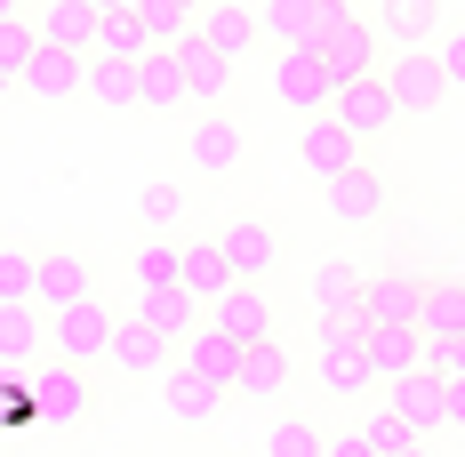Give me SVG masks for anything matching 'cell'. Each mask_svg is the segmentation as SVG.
Segmentation results:
<instances>
[{
    "mask_svg": "<svg viewBox=\"0 0 465 457\" xmlns=\"http://www.w3.org/2000/svg\"><path fill=\"white\" fill-rule=\"evenodd\" d=\"M313 369H322V393L361 402V393L377 385V369H370V321H361V313H329L322 329H313Z\"/></svg>",
    "mask_w": 465,
    "mask_h": 457,
    "instance_id": "cell-1",
    "label": "cell"
},
{
    "mask_svg": "<svg viewBox=\"0 0 465 457\" xmlns=\"http://www.w3.org/2000/svg\"><path fill=\"white\" fill-rule=\"evenodd\" d=\"M113 329H121V313H113L104 297H81V305L48 313V353H56V362H81V369H96L104 353H113Z\"/></svg>",
    "mask_w": 465,
    "mask_h": 457,
    "instance_id": "cell-2",
    "label": "cell"
},
{
    "mask_svg": "<svg viewBox=\"0 0 465 457\" xmlns=\"http://www.w3.org/2000/svg\"><path fill=\"white\" fill-rule=\"evenodd\" d=\"M345 8H353V0H265L257 25H265L273 48H322V33L345 16Z\"/></svg>",
    "mask_w": 465,
    "mask_h": 457,
    "instance_id": "cell-3",
    "label": "cell"
},
{
    "mask_svg": "<svg viewBox=\"0 0 465 457\" xmlns=\"http://www.w3.org/2000/svg\"><path fill=\"white\" fill-rule=\"evenodd\" d=\"M273 96L289 104V113H329V96H337V81H329V65H322V48H281L273 56Z\"/></svg>",
    "mask_w": 465,
    "mask_h": 457,
    "instance_id": "cell-4",
    "label": "cell"
},
{
    "mask_svg": "<svg viewBox=\"0 0 465 457\" xmlns=\"http://www.w3.org/2000/svg\"><path fill=\"white\" fill-rule=\"evenodd\" d=\"M385 73V89L401 113H433L441 96H450V73H441V48H401L393 65H377Z\"/></svg>",
    "mask_w": 465,
    "mask_h": 457,
    "instance_id": "cell-5",
    "label": "cell"
},
{
    "mask_svg": "<svg viewBox=\"0 0 465 457\" xmlns=\"http://www.w3.org/2000/svg\"><path fill=\"white\" fill-rule=\"evenodd\" d=\"M329 113H337V121H345L361 144L385 137V129L401 121V104H393V89H385V73H361V81H345V89L329 96Z\"/></svg>",
    "mask_w": 465,
    "mask_h": 457,
    "instance_id": "cell-6",
    "label": "cell"
},
{
    "mask_svg": "<svg viewBox=\"0 0 465 457\" xmlns=\"http://www.w3.org/2000/svg\"><path fill=\"white\" fill-rule=\"evenodd\" d=\"M377 41H385V33H377L370 16H353V8H345V16H337V25L322 33V65H329V81L345 89V81L377 73Z\"/></svg>",
    "mask_w": 465,
    "mask_h": 457,
    "instance_id": "cell-7",
    "label": "cell"
},
{
    "mask_svg": "<svg viewBox=\"0 0 465 457\" xmlns=\"http://www.w3.org/2000/svg\"><path fill=\"white\" fill-rule=\"evenodd\" d=\"M33 402H41L48 425H81V417L96 410V385H89L81 362H56V353H48V369L33 377Z\"/></svg>",
    "mask_w": 465,
    "mask_h": 457,
    "instance_id": "cell-8",
    "label": "cell"
},
{
    "mask_svg": "<svg viewBox=\"0 0 465 457\" xmlns=\"http://www.w3.org/2000/svg\"><path fill=\"white\" fill-rule=\"evenodd\" d=\"M385 410L401 417L410 433H433V425H450V377H433V369H410V377H393V385H385Z\"/></svg>",
    "mask_w": 465,
    "mask_h": 457,
    "instance_id": "cell-9",
    "label": "cell"
},
{
    "mask_svg": "<svg viewBox=\"0 0 465 457\" xmlns=\"http://www.w3.org/2000/svg\"><path fill=\"white\" fill-rule=\"evenodd\" d=\"M25 96H41V104H73V96H89V56L81 48H48L25 65V81H16Z\"/></svg>",
    "mask_w": 465,
    "mask_h": 457,
    "instance_id": "cell-10",
    "label": "cell"
},
{
    "mask_svg": "<svg viewBox=\"0 0 465 457\" xmlns=\"http://www.w3.org/2000/svg\"><path fill=\"white\" fill-rule=\"evenodd\" d=\"M297 161H305V169H313V177L329 184V177H345V169L361 161V137H353V129H345L337 113H313V121L297 129Z\"/></svg>",
    "mask_w": 465,
    "mask_h": 457,
    "instance_id": "cell-11",
    "label": "cell"
},
{
    "mask_svg": "<svg viewBox=\"0 0 465 457\" xmlns=\"http://www.w3.org/2000/svg\"><path fill=\"white\" fill-rule=\"evenodd\" d=\"M96 297V265L81 249H41V281H33V305L41 313H64V305H81Z\"/></svg>",
    "mask_w": 465,
    "mask_h": 457,
    "instance_id": "cell-12",
    "label": "cell"
},
{
    "mask_svg": "<svg viewBox=\"0 0 465 457\" xmlns=\"http://www.w3.org/2000/svg\"><path fill=\"white\" fill-rule=\"evenodd\" d=\"M217 241H225L232 281H273V265H281V233L265 225V217H232Z\"/></svg>",
    "mask_w": 465,
    "mask_h": 457,
    "instance_id": "cell-13",
    "label": "cell"
},
{
    "mask_svg": "<svg viewBox=\"0 0 465 457\" xmlns=\"http://www.w3.org/2000/svg\"><path fill=\"white\" fill-rule=\"evenodd\" d=\"M193 33H201V41L217 48V56H232V65H241L249 48L265 41V25H257V8H241V0H209V8L193 16Z\"/></svg>",
    "mask_w": 465,
    "mask_h": 457,
    "instance_id": "cell-14",
    "label": "cell"
},
{
    "mask_svg": "<svg viewBox=\"0 0 465 457\" xmlns=\"http://www.w3.org/2000/svg\"><path fill=\"white\" fill-rule=\"evenodd\" d=\"M209 321H217L225 337H241V345H257V337H273V297H265V281H232L225 297L209 305Z\"/></svg>",
    "mask_w": 465,
    "mask_h": 457,
    "instance_id": "cell-15",
    "label": "cell"
},
{
    "mask_svg": "<svg viewBox=\"0 0 465 457\" xmlns=\"http://www.w3.org/2000/svg\"><path fill=\"white\" fill-rule=\"evenodd\" d=\"M370 369H377V385L425 369V329L418 321H370Z\"/></svg>",
    "mask_w": 465,
    "mask_h": 457,
    "instance_id": "cell-16",
    "label": "cell"
},
{
    "mask_svg": "<svg viewBox=\"0 0 465 457\" xmlns=\"http://www.w3.org/2000/svg\"><path fill=\"white\" fill-rule=\"evenodd\" d=\"M177 369H193V377H209V385L232 393V377H241V337H225L217 321H201L185 345H177Z\"/></svg>",
    "mask_w": 465,
    "mask_h": 457,
    "instance_id": "cell-17",
    "label": "cell"
},
{
    "mask_svg": "<svg viewBox=\"0 0 465 457\" xmlns=\"http://www.w3.org/2000/svg\"><path fill=\"white\" fill-rule=\"evenodd\" d=\"M329 217L337 225H377L385 217V177H377L370 161H353L345 177H329Z\"/></svg>",
    "mask_w": 465,
    "mask_h": 457,
    "instance_id": "cell-18",
    "label": "cell"
},
{
    "mask_svg": "<svg viewBox=\"0 0 465 457\" xmlns=\"http://www.w3.org/2000/svg\"><path fill=\"white\" fill-rule=\"evenodd\" d=\"M169 353H177V345H169V337H161V329H153V321H121V329H113V353H104V362L121 369V377H161V369H169Z\"/></svg>",
    "mask_w": 465,
    "mask_h": 457,
    "instance_id": "cell-19",
    "label": "cell"
},
{
    "mask_svg": "<svg viewBox=\"0 0 465 457\" xmlns=\"http://www.w3.org/2000/svg\"><path fill=\"white\" fill-rule=\"evenodd\" d=\"M96 0H41L33 8V25H41V41L48 48H81V56H96Z\"/></svg>",
    "mask_w": 465,
    "mask_h": 457,
    "instance_id": "cell-20",
    "label": "cell"
},
{
    "mask_svg": "<svg viewBox=\"0 0 465 457\" xmlns=\"http://www.w3.org/2000/svg\"><path fill=\"white\" fill-rule=\"evenodd\" d=\"M418 305H425V281L401 273V265L361 281V321H418Z\"/></svg>",
    "mask_w": 465,
    "mask_h": 457,
    "instance_id": "cell-21",
    "label": "cell"
},
{
    "mask_svg": "<svg viewBox=\"0 0 465 457\" xmlns=\"http://www.w3.org/2000/svg\"><path fill=\"white\" fill-rule=\"evenodd\" d=\"M232 393H241V402H281V393H289V353H281V337L241 345V377H232Z\"/></svg>",
    "mask_w": 465,
    "mask_h": 457,
    "instance_id": "cell-22",
    "label": "cell"
},
{
    "mask_svg": "<svg viewBox=\"0 0 465 457\" xmlns=\"http://www.w3.org/2000/svg\"><path fill=\"white\" fill-rule=\"evenodd\" d=\"M137 321H153L169 345H185L193 329L209 321V305H201V297H185V289H137Z\"/></svg>",
    "mask_w": 465,
    "mask_h": 457,
    "instance_id": "cell-23",
    "label": "cell"
},
{
    "mask_svg": "<svg viewBox=\"0 0 465 457\" xmlns=\"http://www.w3.org/2000/svg\"><path fill=\"white\" fill-rule=\"evenodd\" d=\"M185 161H193V169H209V177H225L232 161H241V129H232L225 113H201V121L185 129Z\"/></svg>",
    "mask_w": 465,
    "mask_h": 457,
    "instance_id": "cell-24",
    "label": "cell"
},
{
    "mask_svg": "<svg viewBox=\"0 0 465 457\" xmlns=\"http://www.w3.org/2000/svg\"><path fill=\"white\" fill-rule=\"evenodd\" d=\"M177 65H185L193 104H217V96L232 89V56H217V48L201 41V33H185V41H177Z\"/></svg>",
    "mask_w": 465,
    "mask_h": 457,
    "instance_id": "cell-25",
    "label": "cell"
},
{
    "mask_svg": "<svg viewBox=\"0 0 465 457\" xmlns=\"http://www.w3.org/2000/svg\"><path fill=\"white\" fill-rule=\"evenodd\" d=\"M433 25H441V0H377V33L393 48H433Z\"/></svg>",
    "mask_w": 465,
    "mask_h": 457,
    "instance_id": "cell-26",
    "label": "cell"
},
{
    "mask_svg": "<svg viewBox=\"0 0 465 457\" xmlns=\"http://www.w3.org/2000/svg\"><path fill=\"white\" fill-rule=\"evenodd\" d=\"M48 353V321L41 305H0V369H25Z\"/></svg>",
    "mask_w": 465,
    "mask_h": 457,
    "instance_id": "cell-27",
    "label": "cell"
},
{
    "mask_svg": "<svg viewBox=\"0 0 465 457\" xmlns=\"http://www.w3.org/2000/svg\"><path fill=\"white\" fill-rule=\"evenodd\" d=\"M89 96L104 104V113H129V104H144L137 56H89Z\"/></svg>",
    "mask_w": 465,
    "mask_h": 457,
    "instance_id": "cell-28",
    "label": "cell"
},
{
    "mask_svg": "<svg viewBox=\"0 0 465 457\" xmlns=\"http://www.w3.org/2000/svg\"><path fill=\"white\" fill-rule=\"evenodd\" d=\"M361 281L370 273H353V265H345V257H322V265H313V281H305V297H313V313H361Z\"/></svg>",
    "mask_w": 465,
    "mask_h": 457,
    "instance_id": "cell-29",
    "label": "cell"
},
{
    "mask_svg": "<svg viewBox=\"0 0 465 457\" xmlns=\"http://www.w3.org/2000/svg\"><path fill=\"white\" fill-rule=\"evenodd\" d=\"M418 329H425V337H465V281L458 273H433V281H425Z\"/></svg>",
    "mask_w": 465,
    "mask_h": 457,
    "instance_id": "cell-30",
    "label": "cell"
},
{
    "mask_svg": "<svg viewBox=\"0 0 465 457\" xmlns=\"http://www.w3.org/2000/svg\"><path fill=\"white\" fill-rule=\"evenodd\" d=\"M137 73H144V104H153V113H177V104H193L177 48H144V56H137Z\"/></svg>",
    "mask_w": 465,
    "mask_h": 457,
    "instance_id": "cell-31",
    "label": "cell"
},
{
    "mask_svg": "<svg viewBox=\"0 0 465 457\" xmlns=\"http://www.w3.org/2000/svg\"><path fill=\"white\" fill-rule=\"evenodd\" d=\"M232 289V265H225V241H185V297L217 305Z\"/></svg>",
    "mask_w": 465,
    "mask_h": 457,
    "instance_id": "cell-32",
    "label": "cell"
},
{
    "mask_svg": "<svg viewBox=\"0 0 465 457\" xmlns=\"http://www.w3.org/2000/svg\"><path fill=\"white\" fill-rule=\"evenodd\" d=\"M217 410H225V385H209V377H193V369L169 377V417H177V425H209Z\"/></svg>",
    "mask_w": 465,
    "mask_h": 457,
    "instance_id": "cell-33",
    "label": "cell"
},
{
    "mask_svg": "<svg viewBox=\"0 0 465 457\" xmlns=\"http://www.w3.org/2000/svg\"><path fill=\"white\" fill-rule=\"evenodd\" d=\"M153 48V33H144L137 8H104L96 16V56H144Z\"/></svg>",
    "mask_w": 465,
    "mask_h": 457,
    "instance_id": "cell-34",
    "label": "cell"
},
{
    "mask_svg": "<svg viewBox=\"0 0 465 457\" xmlns=\"http://www.w3.org/2000/svg\"><path fill=\"white\" fill-rule=\"evenodd\" d=\"M265 457H329V433H322L305 410H289L273 433H265Z\"/></svg>",
    "mask_w": 465,
    "mask_h": 457,
    "instance_id": "cell-35",
    "label": "cell"
},
{
    "mask_svg": "<svg viewBox=\"0 0 465 457\" xmlns=\"http://www.w3.org/2000/svg\"><path fill=\"white\" fill-rule=\"evenodd\" d=\"M137 289H185V241H144L137 249Z\"/></svg>",
    "mask_w": 465,
    "mask_h": 457,
    "instance_id": "cell-36",
    "label": "cell"
},
{
    "mask_svg": "<svg viewBox=\"0 0 465 457\" xmlns=\"http://www.w3.org/2000/svg\"><path fill=\"white\" fill-rule=\"evenodd\" d=\"M129 8L144 16V33H153V48H177V41L193 33V16H201V8H185V0H129Z\"/></svg>",
    "mask_w": 465,
    "mask_h": 457,
    "instance_id": "cell-37",
    "label": "cell"
},
{
    "mask_svg": "<svg viewBox=\"0 0 465 457\" xmlns=\"http://www.w3.org/2000/svg\"><path fill=\"white\" fill-rule=\"evenodd\" d=\"M33 56H41V25H33V16H0V73L25 81Z\"/></svg>",
    "mask_w": 465,
    "mask_h": 457,
    "instance_id": "cell-38",
    "label": "cell"
},
{
    "mask_svg": "<svg viewBox=\"0 0 465 457\" xmlns=\"http://www.w3.org/2000/svg\"><path fill=\"white\" fill-rule=\"evenodd\" d=\"M41 281V249H0V305H33Z\"/></svg>",
    "mask_w": 465,
    "mask_h": 457,
    "instance_id": "cell-39",
    "label": "cell"
},
{
    "mask_svg": "<svg viewBox=\"0 0 465 457\" xmlns=\"http://www.w3.org/2000/svg\"><path fill=\"white\" fill-rule=\"evenodd\" d=\"M361 433H370V450H377V457H401L410 442H425V433H410L393 410H370V417H361Z\"/></svg>",
    "mask_w": 465,
    "mask_h": 457,
    "instance_id": "cell-40",
    "label": "cell"
},
{
    "mask_svg": "<svg viewBox=\"0 0 465 457\" xmlns=\"http://www.w3.org/2000/svg\"><path fill=\"white\" fill-rule=\"evenodd\" d=\"M137 217H144V225H177V217H185V193H177V184H144Z\"/></svg>",
    "mask_w": 465,
    "mask_h": 457,
    "instance_id": "cell-41",
    "label": "cell"
},
{
    "mask_svg": "<svg viewBox=\"0 0 465 457\" xmlns=\"http://www.w3.org/2000/svg\"><path fill=\"white\" fill-rule=\"evenodd\" d=\"M433 48H441V73H450V89H465V25H458V33H441Z\"/></svg>",
    "mask_w": 465,
    "mask_h": 457,
    "instance_id": "cell-42",
    "label": "cell"
},
{
    "mask_svg": "<svg viewBox=\"0 0 465 457\" xmlns=\"http://www.w3.org/2000/svg\"><path fill=\"white\" fill-rule=\"evenodd\" d=\"M329 457H377V450H370V433L353 425V433H337V442H329Z\"/></svg>",
    "mask_w": 465,
    "mask_h": 457,
    "instance_id": "cell-43",
    "label": "cell"
},
{
    "mask_svg": "<svg viewBox=\"0 0 465 457\" xmlns=\"http://www.w3.org/2000/svg\"><path fill=\"white\" fill-rule=\"evenodd\" d=\"M450 425L465 433V377H450Z\"/></svg>",
    "mask_w": 465,
    "mask_h": 457,
    "instance_id": "cell-44",
    "label": "cell"
},
{
    "mask_svg": "<svg viewBox=\"0 0 465 457\" xmlns=\"http://www.w3.org/2000/svg\"><path fill=\"white\" fill-rule=\"evenodd\" d=\"M25 8H33V0H0V16H25Z\"/></svg>",
    "mask_w": 465,
    "mask_h": 457,
    "instance_id": "cell-45",
    "label": "cell"
},
{
    "mask_svg": "<svg viewBox=\"0 0 465 457\" xmlns=\"http://www.w3.org/2000/svg\"><path fill=\"white\" fill-rule=\"evenodd\" d=\"M401 457H433V450H425V442H410V450H401Z\"/></svg>",
    "mask_w": 465,
    "mask_h": 457,
    "instance_id": "cell-46",
    "label": "cell"
},
{
    "mask_svg": "<svg viewBox=\"0 0 465 457\" xmlns=\"http://www.w3.org/2000/svg\"><path fill=\"white\" fill-rule=\"evenodd\" d=\"M96 8H129V0H96Z\"/></svg>",
    "mask_w": 465,
    "mask_h": 457,
    "instance_id": "cell-47",
    "label": "cell"
},
{
    "mask_svg": "<svg viewBox=\"0 0 465 457\" xmlns=\"http://www.w3.org/2000/svg\"><path fill=\"white\" fill-rule=\"evenodd\" d=\"M8 89H16V81H8V73H0V96H8Z\"/></svg>",
    "mask_w": 465,
    "mask_h": 457,
    "instance_id": "cell-48",
    "label": "cell"
},
{
    "mask_svg": "<svg viewBox=\"0 0 465 457\" xmlns=\"http://www.w3.org/2000/svg\"><path fill=\"white\" fill-rule=\"evenodd\" d=\"M185 8H209V0H185Z\"/></svg>",
    "mask_w": 465,
    "mask_h": 457,
    "instance_id": "cell-49",
    "label": "cell"
},
{
    "mask_svg": "<svg viewBox=\"0 0 465 457\" xmlns=\"http://www.w3.org/2000/svg\"><path fill=\"white\" fill-rule=\"evenodd\" d=\"M33 8H41V0H33Z\"/></svg>",
    "mask_w": 465,
    "mask_h": 457,
    "instance_id": "cell-50",
    "label": "cell"
}]
</instances>
